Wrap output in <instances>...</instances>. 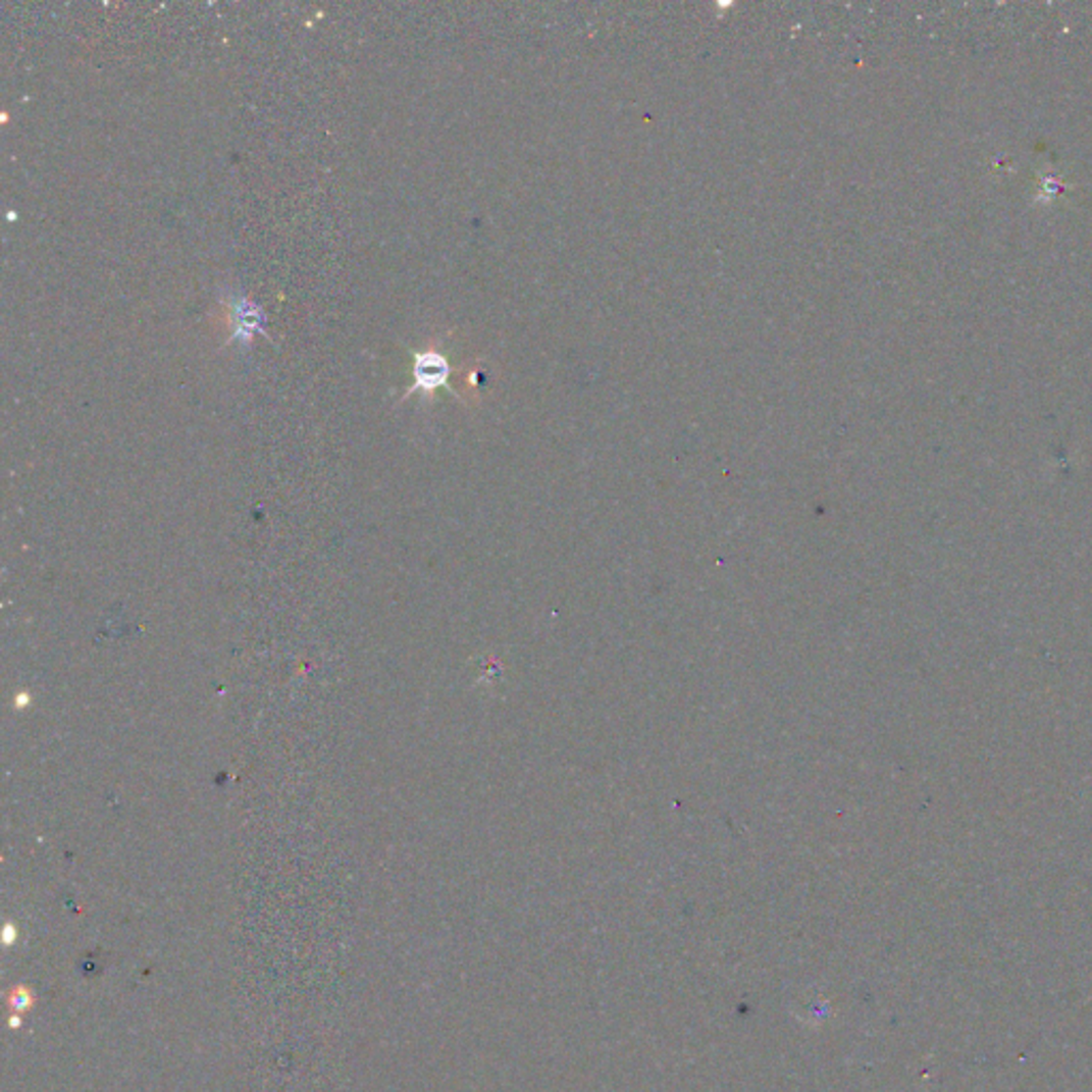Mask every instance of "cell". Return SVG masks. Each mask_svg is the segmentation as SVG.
<instances>
[{"mask_svg": "<svg viewBox=\"0 0 1092 1092\" xmlns=\"http://www.w3.org/2000/svg\"><path fill=\"white\" fill-rule=\"evenodd\" d=\"M451 363L447 359V355H443L439 351H435V348H427V351H421V353H414V359H412V386H408V393L406 398H410V395H414L416 391H423L425 395H433L437 388H451L449 384V378H451Z\"/></svg>", "mask_w": 1092, "mask_h": 1092, "instance_id": "cell-1", "label": "cell"}, {"mask_svg": "<svg viewBox=\"0 0 1092 1092\" xmlns=\"http://www.w3.org/2000/svg\"><path fill=\"white\" fill-rule=\"evenodd\" d=\"M230 342L250 346L257 333H265V312L246 297H230Z\"/></svg>", "mask_w": 1092, "mask_h": 1092, "instance_id": "cell-2", "label": "cell"}]
</instances>
